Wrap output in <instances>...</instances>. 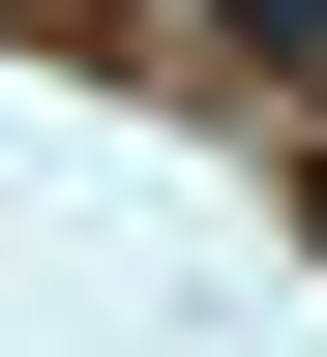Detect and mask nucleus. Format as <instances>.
<instances>
[{
  "mask_svg": "<svg viewBox=\"0 0 327 357\" xmlns=\"http://www.w3.org/2000/svg\"><path fill=\"white\" fill-rule=\"evenodd\" d=\"M238 30H268V60H327V0H238Z\"/></svg>",
  "mask_w": 327,
  "mask_h": 357,
  "instance_id": "f257e3e1",
  "label": "nucleus"
}]
</instances>
